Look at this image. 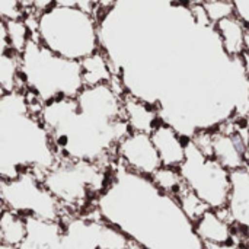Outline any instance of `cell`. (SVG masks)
Returning <instances> with one entry per match:
<instances>
[{
	"label": "cell",
	"mask_w": 249,
	"mask_h": 249,
	"mask_svg": "<svg viewBox=\"0 0 249 249\" xmlns=\"http://www.w3.org/2000/svg\"><path fill=\"white\" fill-rule=\"evenodd\" d=\"M7 31V38H9V45L10 50L22 54L23 50L26 48L29 39H31V31L23 19H15V20H3Z\"/></svg>",
	"instance_id": "obj_22"
},
{
	"label": "cell",
	"mask_w": 249,
	"mask_h": 249,
	"mask_svg": "<svg viewBox=\"0 0 249 249\" xmlns=\"http://www.w3.org/2000/svg\"><path fill=\"white\" fill-rule=\"evenodd\" d=\"M150 137L163 166L179 168L184 163L187 140L175 128L165 123H159L150 133Z\"/></svg>",
	"instance_id": "obj_15"
},
{
	"label": "cell",
	"mask_w": 249,
	"mask_h": 249,
	"mask_svg": "<svg viewBox=\"0 0 249 249\" xmlns=\"http://www.w3.org/2000/svg\"><path fill=\"white\" fill-rule=\"evenodd\" d=\"M123 111L124 118L128 123L131 131L150 134L160 123L159 112L156 108L128 93L123 96Z\"/></svg>",
	"instance_id": "obj_16"
},
{
	"label": "cell",
	"mask_w": 249,
	"mask_h": 249,
	"mask_svg": "<svg viewBox=\"0 0 249 249\" xmlns=\"http://www.w3.org/2000/svg\"><path fill=\"white\" fill-rule=\"evenodd\" d=\"M177 200L179 203V206L182 207L184 213L190 217L191 222H197L207 210H210V207L198 198V196H196L187 185L179 191V194L177 196Z\"/></svg>",
	"instance_id": "obj_23"
},
{
	"label": "cell",
	"mask_w": 249,
	"mask_h": 249,
	"mask_svg": "<svg viewBox=\"0 0 249 249\" xmlns=\"http://www.w3.org/2000/svg\"><path fill=\"white\" fill-rule=\"evenodd\" d=\"M196 232L204 245H228L241 244L244 236L238 233L233 223L229 219L226 209L223 210H207L196 223Z\"/></svg>",
	"instance_id": "obj_12"
},
{
	"label": "cell",
	"mask_w": 249,
	"mask_h": 249,
	"mask_svg": "<svg viewBox=\"0 0 249 249\" xmlns=\"http://www.w3.org/2000/svg\"><path fill=\"white\" fill-rule=\"evenodd\" d=\"M216 29L220 35L225 51L231 57H241L245 53L247 25L238 15H233L217 22Z\"/></svg>",
	"instance_id": "obj_17"
},
{
	"label": "cell",
	"mask_w": 249,
	"mask_h": 249,
	"mask_svg": "<svg viewBox=\"0 0 249 249\" xmlns=\"http://www.w3.org/2000/svg\"><path fill=\"white\" fill-rule=\"evenodd\" d=\"M115 158L128 169L146 177H152L163 166L152 137L147 133L131 131L127 134L117 144Z\"/></svg>",
	"instance_id": "obj_10"
},
{
	"label": "cell",
	"mask_w": 249,
	"mask_h": 249,
	"mask_svg": "<svg viewBox=\"0 0 249 249\" xmlns=\"http://www.w3.org/2000/svg\"><path fill=\"white\" fill-rule=\"evenodd\" d=\"M242 247H244V249H249V238H245V239H244Z\"/></svg>",
	"instance_id": "obj_33"
},
{
	"label": "cell",
	"mask_w": 249,
	"mask_h": 249,
	"mask_svg": "<svg viewBox=\"0 0 249 249\" xmlns=\"http://www.w3.org/2000/svg\"><path fill=\"white\" fill-rule=\"evenodd\" d=\"M242 61H244V69H245L247 77L249 79V54L248 53H244V54H242Z\"/></svg>",
	"instance_id": "obj_31"
},
{
	"label": "cell",
	"mask_w": 249,
	"mask_h": 249,
	"mask_svg": "<svg viewBox=\"0 0 249 249\" xmlns=\"http://www.w3.org/2000/svg\"><path fill=\"white\" fill-rule=\"evenodd\" d=\"M32 1V12L31 13H35V15H42L45 13L47 10L53 9L55 6V1L57 0H31Z\"/></svg>",
	"instance_id": "obj_27"
},
{
	"label": "cell",
	"mask_w": 249,
	"mask_h": 249,
	"mask_svg": "<svg viewBox=\"0 0 249 249\" xmlns=\"http://www.w3.org/2000/svg\"><path fill=\"white\" fill-rule=\"evenodd\" d=\"M0 90L1 95L15 90H25L23 80L20 77V54L13 50L1 53L0 57Z\"/></svg>",
	"instance_id": "obj_19"
},
{
	"label": "cell",
	"mask_w": 249,
	"mask_h": 249,
	"mask_svg": "<svg viewBox=\"0 0 249 249\" xmlns=\"http://www.w3.org/2000/svg\"><path fill=\"white\" fill-rule=\"evenodd\" d=\"M111 166L86 160L58 159L42 182L58 200L67 216L90 210L109 182Z\"/></svg>",
	"instance_id": "obj_6"
},
{
	"label": "cell",
	"mask_w": 249,
	"mask_h": 249,
	"mask_svg": "<svg viewBox=\"0 0 249 249\" xmlns=\"http://www.w3.org/2000/svg\"><path fill=\"white\" fill-rule=\"evenodd\" d=\"M20 77L25 90L44 105L58 98H77L85 89L80 61L57 55L35 38L20 54Z\"/></svg>",
	"instance_id": "obj_4"
},
{
	"label": "cell",
	"mask_w": 249,
	"mask_h": 249,
	"mask_svg": "<svg viewBox=\"0 0 249 249\" xmlns=\"http://www.w3.org/2000/svg\"><path fill=\"white\" fill-rule=\"evenodd\" d=\"M79 111L104 125H115L124 118L123 96L109 83L85 88L77 95Z\"/></svg>",
	"instance_id": "obj_9"
},
{
	"label": "cell",
	"mask_w": 249,
	"mask_h": 249,
	"mask_svg": "<svg viewBox=\"0 0 249 249\" xmlns=\"http://www.w3.org/2000/svg\"><path fill=\"white\" fill-rule=\"evenodd\" d=\"M185 1H191V0H185Z\"/></svg>",
	"instance_id": "obj_34"
},
{
	"label": "cell",
	"mask_w": 249,
	"mask_h": 249,
	"mask_svg": "<svg viewBox=\"0 0 249 249\" xmlns=\"http://www.w3.org/2000/svg\"><path fill=\"white\" fill-rule=\"evenodd\" d=\"M99 45L125 93L159 112L185 140L249 120L242 55L216 25H200L185 0H118L99 18Z\"/></svg>",
	"instance_id": "obj_1"
},
{
	"label": "cell",
	"mask_w": 249,
	"mask_h": 249,
	"mask_svg": "<svg viewBox=\"0 0 249 249\" xmlns=\"http://www.w3.org/2000/svg\"><path fill=\"white\" fill-rule=\"evenodd\" d=\"M185 185L212 210H223L231 196V171L207 156L193 139L185 143V160L178 168Z\"/></svg>",
	"instance_id": "obj_7"
},
{
	"label": "cell",
	"mask_w": 249,
	"mask_h": 249,
	"mask_svg": "<svg viewBox=\"0 0 249 249\" xmlns=\"http://www.w3.org/2000/svg\"><path fill=\"white\" fill-rule=\"evenodd\" d=\"M93 207L105 222L123 231L142 249H206L177 197L118 159Z\"/></svg>",
	"instance_id": "obj_2"
},
{
	"label": "cell",
	"mask_w": 249,
	"mask_h": 249,
	"mask_svg": "<svg viewBox=\"0 0 249 249\" xmlns=\"http://www.w3.org/2000/svg\"><path fill=\"white\" fill-rule=\"evenodd\" d=\"M55 6H63V7H76L80 9L86 13L93 15L98 19V13H99V6H98V0H57Z\"/></svg>",
	"instance_id": "obj_26"
},
{
	"label": "cell",
	"mask_w": 249,
	"mask_h": 249,
	"mask_svg": "<svg viewBox=\"0 0 249 249\" xmlns=\"http://www.w3.org/2000/svg\"><path fill=\"white\" fill-rule=\"evenodd\" d=\"M26 238V219L9 209L1 207L0 242L19 248Z\"/></svg>",
	"instance_id": "obj_20"
},
{
	"label": "cell",
	"mask_w": 249,
	"mask_h": 249,
	"mask_svg": "<svg viewBox=\"0 0 249 249\" xmlns=\"http://www.w3.org/2000/svg\"><path fill=\"white\" fill-rule=\"evenodd\" d=\"M0 15L3 20L23 19L25 16L19 0H0Z\"/></svg>",
	"instance_id": "obj_25"
},
{
	"label": "cell",
	"mask_w": 249,
	"mask_h": 249,
	"mask_svg": "<svg viewBox=\"0 0 249 249\" xmlns=\"http://www.w3.org/2000/svg\"><path fill=\"white\" fill-rule=\"evenodd\" d=\"M245 53L249 54V28L247 26V34H245Z\"/></svg>",
	"instance_id": "obj_32"
},
{
	"label": "cell",
	"mask_w": 249,
	"mask_h": 249,
	"mask_svg": "<svg viewBox=\"0 0 249 249\" xmlns=\"http://www.w3.org/2000/svg\"><path fill=\"white\" fill-rule=\"evenodd\" d=\"M0 198L1 207L23 217L34 216L51 222H63L66 217L63 206L32 172L15 179H0Z\"/></svg>",
	"instance_id": "obj_8"
},
{
	"label": "cell",
	"mask_w": 249,
	"mask_h": 249,
	"mask_svg": "<svg viewBox=\"0 0 249 249\" xmlns=\"http://www.w3.org/2000/svg\"><path fill=\"white\" fill-rule=\"evenodd\" d=\"M26 238L19 249H67L63 242V223L28 216Z\"/></svg>",
	"instance_id": "obj_14"
},
{
	"label": "cell",
	"mask_w": 249,
	"mask_h": 249,
	"mask_svg": "<svg viewBox=\"0 0 249 249\" xmlns=\"http://www.w3.org/2000/svg\"><path fill=\"white\" fill-rule=\"evenodd\" d=\"M58 162L51 134L29 109L25 90L0 96V179H15L25 172L44 179Z\"/></svg>",
	"instance_id": "obj_3"
},
{
	"label": "cell",
	"mask_w": 249,
	"mask_h": 249,
	"mask_svg": "<svg viewBox=\"0 0 249 249\" xmlns=\"http://www.w3.org/2000/svg\"><path fill=\"white\" fill-rule=\"evenodd\" d=\"M231 181L232 187L226 212L238 233L249 238V168L233 171Z\"/></svg>",
	"instance_id": "obj_13"
},
{
	"label": "cell",
	"mask_w": 249,
	"mask_h": 249,
	"mask_svg": "<svg viewBox=\"0 0 249 249\" xmlns=\"http://www.w3.org/2000/svg\"><path fill=\"white\" fill-rule=\"evenodd\" d=\"M203 4L214 25L226 18L236 15V7L232 0H203Z\"/></svg>",
	"instance_id": "obj_24"
},
{
	"label": "cell",
	"mask_w": 249,
	"mask_h": 249,
	"mask_svg": "<svg viewBox=\"0 0 249 249\" xmlns=\"http://www.w3.org/2000/svg\"><path fill=\"white\" fill-rule=\"evenodd\" d=\"M63 242L67 249H101L105 220L95 207L63 219Z\"/></svg>",
	"instance_id": "obj_11"
},
{
	"label": "cell",
	"mask_w": 249,
	"mask_h": 249,
	"mask_svg": "<svg viewBox=\"0 0 249 249\" xmlns=\"http://www.w3.org/2000/svg\"><path fill=\"white\" fill-rule=\"evenodd\" d=\"M206 249H244L241 244H228V245H206Z\"/></svg>",
	"instance_id": "obj_30"
},
{
	"label": "cell",
	"mask_w": 249,
	"mask_h": 249,
	"mask_svg": "<svg viewBox=\"0 0 249 249\" xmlns=\"http://www.w3.org/2000/svg\"><path fill=\"white\" fill-rule=\"evenodd\" d=\"M236 7V15L249 28V0H232Z\"/></svg>",
	"instance_id": "obj_28"
},
{
	"label": "cell",
	"mask_w": 249,
	"mask_h": 249,
	"mask_svg": "<svg viewBox=\"0 0 249 249\" xmlns=\"http://www.w3.org/2000/svg\"><path fill=\"white\" fill-rule=\"evenodd\" d=\"M117 3H118V0H98V6H99L98 20H99V18H101L104 13H107L109 9H112Z\"/></svg>",
	"instance_id": "obj_29"
},
{
	"label": "cell",
	"mask_w": 249,
	"mask_h": 249,
	"mask_svg": "<svg viewBox=\"0 0 249 249\" xmlns=\"http://www.w3.org/2000/svg\"><path fill=\"white\" fill-rule=\"evenodd\" d=\"M82 64V77L85 88H92L104 83H111L114 74L108 61L107 54L99 48L96 53L80 61Z\"/></svg>",
	"instance_id": "obj_18"
},
{
	"label": "cell",
	"mask_w": 249,
	"mask_h": 249,
	"mask_svg": "<svg viewBox=\"0 0 249 249\" xmlns=\"http://www.w3.org/2000/svg\"><path fill=\"white\" fill-rule=\"evenodd\" d=\"M150 178L162 191H165L174 197H177L179 194V191L185 187V182H184L182 175L178 168L162 166Z\"/></svg>",
	"instance_id": "obj_21"
},
{
	"label": "cell",
	"mask_w": 249,
	"mask_h": 249,
	"mask_svg": "<svg viewBox=\"0 0 249 249\" xmlns=\"http://www.w3.org/2000/svg\"><path fill=\"white\" fill-rule=\"evenodd\" d=\"M39 42L69 60L82 61L99 45L98 19L76 7L54 6L38 18Z\"/></svg>",
	"instance_id": "obj_5"
}]
</instances>
